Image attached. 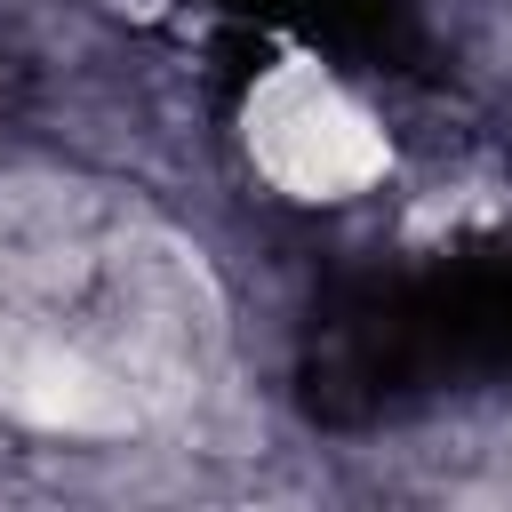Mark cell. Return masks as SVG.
Masks as SVG:
<instances>
[{"mask_svg": "<svg viewBox=\"0 0 512 512\" xmlns=\"http://www.w3.org/2000/svg\"><path fill=\"white\" fill-rule=\"evenodd\" d=\"M200 296L144 224L24 208L0 232V400L48 432H128L200 368Z\"/></svg>", "mask_w": 512, "mask_h": 512, "instance_id": "obj_1", "label": "cell"}, {"mask_svg": "<svg viewBox=\"0 0 512 512\" xmlns=\"http://www.w3.org/2000/svg\"><path fill=\"white\" fill-rule=\"evenodd\" d=\"M240 144L256 176L288 200H352L392 168V144L376 112L312 56L272 64L240 104Z\"/></svg>", "mask_w": 512, "mask_h": 512, "instance_id": "obj_2", "label": "cell"}]
</instances>
